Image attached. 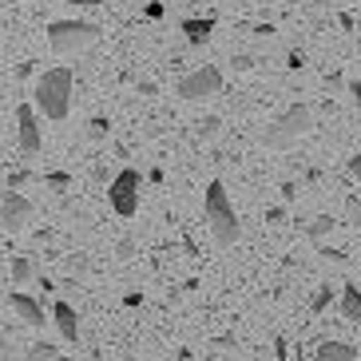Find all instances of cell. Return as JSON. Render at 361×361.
Masks as SVG:
<instances>
[{
	"label": "cell",
	"instance_id": "cb8c5ba5",
	"mask_svg": "<svg viewBox=\"0 0 361 361\" xmlns=\"http://www.w3.org/2000/svg\"><path fill=\"white\" fill-rule=\"evenodd\" d=\"M357 32H361V24H357Z\"/></svg>",
	"mask_w": 361,
	"mask_h": 361
},
{
	"label": "cell",
	"instance_id": "6da1fadb",
	"mask_svg": "<svg viewBox=\"0 0 361 361\" xmlns=\"http://www.w3.org/2000/svg\"><path fill=\"white\" fill-rule=\"evenodd\" d=\"M72 92H75V75L72 68H48L36 80V111L44 119H68L72 111Z\"/></svg>",
	"mask_w": 361,
	"mask_h": 361
},
{
	"label": "cell",
	"instance_id": "5bb4252c",
	"mask_svg": "<svg viewBox=\"0 0 361 361\" xmlns=\"http://www.w3.org/2000/svg\"><path fill=\"white\" fill-rule=\"evenodd\" d=\"M24 361H60V350H56V345H48V341H36V345H28Z\"/></svg>",
	"mask_w": 361,
	"mask_h": 361
},
{
	"label": "cell",
	"instance_id": "8fae6325",
	"mask_svg": "<svg viewBox=\"0 0 361 361\" xmlns=\"http://www.w3.org/2000/svg\"><path fill=\"white\" fill-rule=\"evenodd\" d=\"M314 361H361V357L357 345H350V341H322L314 350Z\"/></svg>",
	"mask_w": 361,
	"mask_h": 361
},
{
	"label": "cell",
	"instance_id": "30bf717a",
	"mask_svg": "<svg viewBox=\"0 0 361 361\" xmlns=\"http://www.w3.org/2000/svg\"><path fill=\"white\" fill-rule=\"evenodd\" d=\"M52 322H56V329H60V338H64V341L80 338V318H75L72 302H56V306H52Z\"/></svg>",
	"mask_w": 361,
	"mask_h": 361
},
{
	"label": "cell",
	"instance_id": "277c9868",
	"mask_svg": "<svg viewBox=\"0 0 361 361\" xmlns=\"http://www.w3.org/2000/svg\"><path fill=\"white\" fill-rule=\"evenodd\" d=\"M96 40H99V24H92V20H52L48 24V44L60 56L84 52Z\"/></svg>",
	"mask_w": 361,
	"mask_h": 361
},
{
	"label": "cell",
	"instance_id": "7402d4cb",
	"mask_svg": "<svg viewBox=\"0 0 361 361\" xmlns=\"http://www.w3.org/2000/svg\"><path fill=\"white\" fill-rule=\"evenodd\" d=\"M350 96H353V104L361 107V80H353V84H350Z\"/></svg>",
	"mask_w": 361,
	"mask_h": 361
},
{
	"label": "cell",
	"instance_id": "7c38bea8",
	"mask_svg": "<svg viewBox=\"0 0 361 361\" xmlns=\"http://www.w3.org/2000/svg\"><path fill=\"white\" fill-rule=\"evenodd\" d=\"M179 28H183V36H187L191 48H202V44L211 40V32H214V20H211V16H202V20H195V16H191V20H183Z\"/></svg>",
	"mask_w": 361,
	"mask_h": 361
},
{
	"label": "cell",
	"instance_id": "e0dca14e",
	"mask_svg": "<svg viewBox=\"0 0 361 361\" xmlns=\"http://www.w3.org/2000/svg\"><path fill=\"white\" fill-rule=\"evenodd\" d=\"M345 226H361V199L357 195L345 199Z\"/></svg>",
	"mask_w": 361,
	"mask_h": 361
},
{
	"label": "cell",
	"instance_id": "8992f818",
	"mask_svg": "<svg viewBox=\"0 0 361 361\" xmlns=\"http://www.w3.org/2000/svg\"><path fill=\"white\" fill-rule=\"evenodd\" d=\"M219 87H223V72H219L214 64H202V68H195L191 75H183L179 80V99L199 104V99L219 96Z\"/></svg>",
	"mask_w": 361,
	"mask_h": 361
},
{
	"label": "cell",
	"instance_id": "ba28073f",
	"mask_svg": "<svg viewBox=\"0 0 361 361\" xmlns=\"http://www.w3.org/2000/svg\"><path fill=\"white\" fill-rule=\"evenodd\" d=\"M28 219H32V202L24 199L20 191H4V199H0V223L8 226V231H24Z\"/></svg>",
	"mask_w": 361,
	"mask_h": 361
},
{
	"label": "cell",
	"instance_id": "ac0fdd59",
	"mask_svg": "<svg viewBox=\"0 0 361 361\" xmlns=\"http://www.w3.org/2000/svg\"><path fill=\"white\" fill-rule=\"evenodd\" d=\"M329 302H334V294H329V286H322L318 294H314V302H310V310H314V314H322V310H326Z\"/></svg>",
	"mask_w": 361,
	"mask_h": 361
},
{
	"label": "cell",
	"instance_id": "d6986e66",
	"mask_svg": "<svg viewBox=\"0 0 361 361\" xmlns=\"http://www.w3.org/2000/svg\"><path fill=\"white\" fill-rule=\"evenodd\" d=\"M199 135H202V139H214V135H219V119L207 116V119L199 123Z\"/></svg>",
	"mask_w": 361,
	"mask_h": 361
},
{
	"label": "cell",
	"instance_id": "44dd1931",
	"mask_svg": "<svg viewBox=\"0 0 361 361\" xmlns=\"http://www.w3.org/2000/svg\"><path fill=\"white\" fill-rule=\"evenodd\" d=\"M350 179L361 183V155H353V159H350Z\"/></svg>",
	"mask_w": 361,
	"mask_h": 361
},
{
	"label": "cell",
	"instance_id": "52a82bcc",
	"mask_svg": "<svg viewBox=\"0 0 361 361\" xmlns=\"http://www.w3.org/2000/svg\"><path fill=\"white\" fill-rule=\"evenodd\" d=\"M16 139H20L24 155H36L44 147V131H40V111L36 107H16Z\"/></svg>",
	"mask_w": 361,
	"mask_h": 361
},
{
	"label": "cell",
	"instance_id": "9a60e30c",
	"mask_svg": "<svg viewBox=\"0 0 361 361\" xmlns=\"http://www.w3.org/2000/svg\"><path fill=\"white\" fill-rule=\"evenodd\" d=\"M28 278H32V262H28V258H12V282L24 286Z\"/></svg>",
	"mask_w": 361,
	"mask_h": 361
},
{
	"label": "cell",
	"instance_id": "603a6c76",
	"mask_svg": "<svg viewBox=\"0 0 361 361\" xmlns=\"http://www.w3.org/2000/svg\"><path fill=\"white\" fill-rule=\"evenodd\" d=\"M0 361H8V341L0 338Z\"/></svg>",
	"mask_w": 361,
	"mask_h": 361
},
{
	"label": "cell",
	"instance_id": "9c48e42d",
	"mask_svg": "<svg viewBox=\"0 0 361 361\" xmlns=\"http://www.w3.org/2000/svg\"><path fill=\"white\" fill-rule=\"evenodd\" d=\"M8 306H12V314H16V318L24 322V326H32V329H44V306L40 302H36L32 294H20V290H16V294H8Z\"/></svg>",
	"mask_w": 361,
	"mask_h": 361
},
{
	"label": "cell",
	"instance_id": "5b68a950",
	"mask_svg": "<svg viewBox=\"0 0 361 361\" xmlns=\"http://www.w3.org/2000/svg\"><path fill=\"white\" fill-rule=\"evenodd\" d=\"M139 187H143V179H139L135 167H123L116 179L107 183V202H111V211L119 219H131L139 211Z\"/></svg>",
	"mask_w": 361,
	"mask_h": 361
},
{
	"label": "cell",
	"instance_id": "7a4b0ae2",
	"mask_svg": "<svg viewBox=\"0 0 361 361\" xmlns=\"http://www.w3.org/2000/svg\"><path fill=\"white\" fill-rule=\"evenodd\" d=\"M202 214H207V223H211V234L219 246H234L238 243V234H243V223H238V211H234L231 195L219 179L207 187V199H202Z\"/></svg>",
	"mask_w": 361,
	"mask_h": 361
},
{
	"label": "cell",
	"instance_id": "2e32d148",
	"mask_svg": "<svg viewBox=\"0 0 361 361\" xmlns=\"http://www.w3.org/2000/svg\"><path fill=\"white\" fill-rule=\"evenodd\" d=\"M44 187H52V191H68V187H72V175H64V171H48V175H44Z\"/></svg>",
	"mask_w": 361,
	"mask_h": 361
},
{
	"label": "cell",
	"instance_id": "ffe728a7",
	"mask_svg": "<svg viewBox=\"0 0 361 361\" xmlns=\"http://www.w3.org/2000/svg\"><path fill=\"white\" fill-rule=\"evenodd\" d=\"M326 231H329V219H314V226H310V234H314V238H322Z\"/></svg>",
	"mask_w": 361,
	"mask_h": 361
},
{
	"label": "cell",
	"instance_id": "4fadbf2b",
	"mask_svg": "<svg viewBox=\"0 0 361 361\" xmlns=\"http://www.w3.org/2000/svg\"><path fill=\"white\" fill-rule=\"evenodd\" d=\"M341 314H345L353 326H361V286H345V290H341Z\"/></svg>",
	"mask_w": 361,
	"mask_h": 361
},
{
	"label": "cell",
	"instance_id": "3957f363",
	"mask_svg": "<svg viewBox=\"0 0 361 361\" xmlns=\"http://www.w3.org/2000/svg\"><path fill=\"white\" fill-rule=\"evenodd\" d=\"M310 123H314L310 104H290L286 111H282V116L262 131V143H266V147H290V143H298V139L310 131Z\"/></svg>",
	"mask_w": 361,
	"mask_h": 361
}]
</instances>
